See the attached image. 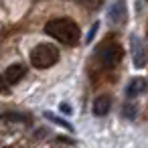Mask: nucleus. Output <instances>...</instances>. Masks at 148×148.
Wrapping results in <instances>:
<instances>
[{
  "mask_svg": "<svg viewBox=\"0 0 148 148\" xmlns=\"http://www.w3.org/2000/svg\"><path fill=\"white\" fill-rule=\"evenodd\" d=\"M97 27H99V25H97V23H95V25H93V27H91V31H89V35H87V41H91V39H93V35H95V33H97Z\"/></svg>",
  "mask_w": 148,
  "mask_h": 148,
  "instance_id": "obj_14",
  "label": "nucleus"
},
{
  "mask_svg": "<svg viewBox=\"0 0 148 148\" xmlns=\"http://www.w3.org/2000/svg\"><path fill=\"white\" fill-rule=\"evenodd\" d=\"M122 55H124V51H122V47L118 43H103L95 51L93 59H95V63L101 69H112V67H116L122 61Z\"/></svg>",
  "mask_w": 148,
  "mask_h": 148,
  "instance_id": "obj_3",
  "label": "nucleus"
},
{
  "mask_svg": "<svg viewBox=\"0 0 148 148\" xmlns=\"http://www.w3.org/2000/svg\"><path fill=\"white\" fill-rule=\"evenodd\" d=\"M4 118H6V120H29L27 116H18V114H6Z\"/></svg>",
  "mask_w": 148,
  "mask_h": 148,
  "instance_id": "obj_12",
  "label": "nucleus"
},
{
  "mask_svg": "<svg viewBox=\"0 0 148 148\" xmlns=\"http://www.w3.org/2000/svg\"><path fill=\"white\" fill-rule=\"evenodd\" d=\"M124 116L132 120V118L136 116V106H132V103H126V106H124Z\"/></svg>",
  "mask_w": 148,
  "mask_h": 148,
  "instance_id": "obj_10",
  "label": "nucleus"
},
{
  "mask_svg": "<svg viewBox=\"0 0 148 148\" xmlns=\"http://www.w3.org/2000/svg\"><path fill=\"white\" fill-rule=\"evenodd\" d=\"M110 108H112V97H110L108 93H101L99 97H95L91 110H93V116L101 118V116H106V114L110 112Z\"/></svg>",
  "mask_w": 148,
  "mask_h": 148,
  "instance_id": "obj_7",
  "label": "nucleus"
},
{
  "mask_svg": "<svg viewBox=\"0 0 148 148\" xmlns=\"http://www.w3.org/2000/svg\"><path fill=\"white\" fill-rule=\"evenodd\" d=\"M57 61H59V49L53 47V45L41 43L31 51V65L35 69H49Z\"/></svg>",
  "mask_w": 148,
  "mask_h": 148,
  "instance_id": "obj_2",
  "label": "nucleus"
},
{
  "mask_svg": "<svg viewBox=\"0 0 148 148\" xmlns=\"http://www.w3.org/2000/svg\"><path fill=\"white\" fill-rule=\"evenodd\" d=\"M132 59H134V65L136 67H144L146 65V61H148V51L144 49V45L136 39V37H132Z\"/></svg>",
  "mask_w": 148,
  "mask_h": 148,
  "instance_id": "obj_5",
  "label": "nucleus"
},
{
  "mask_svg": "<svg viewBox=\"0 0 148 148\" xmlns=\"http://www.w3.org/2000/svg\"><path fill=\"white\" fill-rule=\"evenodd\" d=\"M108 18L112 25H124L128 18V8H126V0H114L110 10H108Z\"/></svg>",
  "mask_w": 148,
  "mask_h": 148,
  "instance_id": "obj_4",
  "label": "nucleus"
},
{
  "mask_svg": "<svg viewBox=\"0 0 148 148\" xmlns=\"http://www.w3.org/2000/svg\"><path fill=\"white\" fill-rule=\"evenodd\" d=\"M75 2H79V4H85V6H91L95 0H75Z\"/></svg>",
  "mask_w": 148,
  "mask_h": 148,
  "instance_id": "obj_15",
  "label": "nucleus"
},
{
  "mask_svg": "<svg viewBox=\"0 0 148 148\" xmlns=\"http://www.w3.org/2000/svg\"><path fill=\"white\" fill-rule=\"evenodd\" d=\"M45 33L51 35L53 39H57L59 43L69 45V47L77 45V41H79V29L69 18H53V21H49L45 25Z\"/></svg>",
  "mask_w": 148,
  "mask_h": 148,
  "instance_id": "obj_1",
  "label": "nucleus"
},
{
  "mask_svg": "<svg viewBox=\"0 0 148 148\" xmlns=\"http://www.w3.org/2000/svg\"><path fill=\"white\" fill-rule=\"evenodd\" d=\"M25 75H27V65H23V63H12L4 71V77H6L8 83H18Z\"/></svg>",
  "mask_w": 148,
  "mask_h": 148,
  "instance_id": "obj_6",
  "label": "nucleus"
},
{
  "mask_svg": "<svg viewBox=\"0 0 148 148\" xmlns=\"http://www.w3.org/2000/svg\"><path fill=\"white\" fill-rule=\"evenodd\" d=\"M146 87H148L146 79H142V77H134V79L128 83V87H126V95H128V97H138L140 93L146 91Z\"/></svg>",
  "mask_w": 148,
  "mask_h": 148,
  "instance_id": "obj_8",
  "label": "nucleus"
},
{
  "mask_svg": "<svg viewBox=\"0 0 148 148\" xmlns=\"http://www.w3.org/2000/svg\"><path fill=\"white\" fill-rule=\"evenodd\" d=\"M0 89H2V91H6V89H8V81H6V77H4V75H0Z\"/></svg>",
  "mask_w": 148,
  "mask_h": 148,
  "instance_id": "obj_13",
  "label": "nucleus"
},
{
  "mask_svg": "<svg viewBox=\"0 0 148 148\" xmlns=\"http://www.w3.org/2000/svg\"><path fill=\"white\" fill-rule=\"evenodd\" d=\"M6 148H23V146H6Z\"/></svg>",
  "mask_w": 148,
  "mask_h": 148,
  "instance_id": "obj_16",
  "label": "nucleus"
},
{
  "mask_svg": "<svg viewBox=\"0 0 148 148\" xmlns=\"http://www.w3.org/2000/svg\"><path fill=\"white\" fill-rule=\"evenodd\" d=\"M45 118L51 120V122H55V124H59V126H63V128H67V130H73V126H71L69 122H65L63 118H57V116H53V114H45Z\"/></svg>",
  "mask_w": 148,
  "mask_h": 148,
  "instance_id": "obj_9",
  "label": "nucleus"
},
{
  "mask_svg": "<svg viewBox=\"0 0 148 148\" xmlns=\"http://www.w3.org/2000/svg\"><path fill=\"white\" fill-rule=\"evenodd\" d=\"M59 110H61L63 114H67V116L71 114V106H69L67 101H61V103H59Z\"/></svg>",
  "mask_w": 148,
  "mask_h": 148,
  "instance_id": "obj_11",
  "label": "nucleus"
}]
</instances>
